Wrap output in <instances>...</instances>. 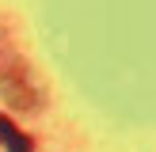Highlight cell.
I'll use <instances>...</instances> for the list:
<instances>
[{
    "label": "cell",
    "mask_w": 156,
    "mask_h": 152,
    "mask_svg": "<svg viewBox=\"0 0 156 152\" xmlns=\"http://www.w3.org/2000/svg\"><path fill=\"white\" fill-rule=\"evenodd\" d=\"M4 99L12 106H34V91H30V84L23 80L19 72H8L4 76Z\"/></svg>",
    "instance_id": "6da1fadb"
},
{
    "label": "cell",
    "mask_w": 156,
    "mask_h": 152,
    "mask_svg": "<svg viewBox=\"0 0 156 152\" xmlns=\"http://www.w3.org/2000/svg\"><path fill=\"white\" fill-rule=\"evenodd\" d=\"M0 141H4L8 152H30V137L19 133V129H15V122L4 118V114H0Z\"/></svg>",
    "instance_id": "7a4b0ae2"
}]
</instances>
